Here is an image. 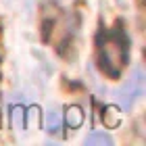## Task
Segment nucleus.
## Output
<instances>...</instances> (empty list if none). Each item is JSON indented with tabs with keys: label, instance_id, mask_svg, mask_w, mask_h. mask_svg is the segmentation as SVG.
Returning <instances> with one entry per match:
<instances>
[{
	"label": "nucleus",
	"instance_id": "nucleus-3",
	"mask_svg": "<svg viewBox=\"0 0 146 146\" xmlns=\"http://www.w3.org/2000/svg\"><path fill=\"white\" fill-rule=\"evenodd\" d=\"M65 123L69 125V127H79V125L84 123V111L82 107H77V104H71L67 107V113H65Z\"/></svg>",
	"mask_w": 146,
	"mask_h": 146
},
{
	"label": "nucleus",
	"instance_id": "nucleus-4",
	"mask_svg": "<svg viewBox=\"0 0 146 146\" xmlns=\"http://www.w3.org/2000/svg\"><path fill=\"white\" fill-rule=\"evenodd\" d=\"M63 123H65V119L58 111L46 113V129H48L50 134H56L58 129H63Z\"/></svg>",
	"mask_w": 146,
	"mask_h": 146
},
{
	"label": "nucleus",
	"instance_id": "nucleus-5",
	"mask_svg": "<svg viewBox=\"0 0 146 146\" xmlns=\"http://www.w3.org/2000/svg\"><path fill=\"white\" fill-rule=\"evenodd\" d=\"M86 144L88 146H94V144H100V146H111L113 144V138L107 134H100V131H92V134L86 138Z\"/></svg>",
	"mask_w": 146,
	"mask_h": 146
},
{
	"label": "nucleus",
	"instance_id": "nucleus-1",
	"mask_svg": "<svg viewBox=\"0 0 146 146\" xmlns=\"http://www.w3.org/2000/svg\"><path fill=\"white\" fill-rule=\"evenodd\" d=\"M98 44V67L104 75L119 77L121 69L127 65V38L123 29H113L111 34L100 31L96 38Z\"/></svg>",
	"mask_w": 146,
	"mask_h": 146
},
{
	"label": "nucleus",
	"instance_id": "nucleus-2",
	"mask_svg": "<svg viewBox=\"0 0 146 146\" xmlns=\"http://www.w3.org/2000/svg\"><path fill=\"white\" fill-rule=\"evenodd\" d=\"M144 88H146V77H144V71L140 67H136L131 77L125 82L121 88L117 90V100L121 104V109L127 113L131 107H134L136 100H140L142 94H144Z\"/></svg>",
	"mask_w": 146,
	"mask_h": 146
},
{
	"label": "nucleus",
	"instance_id": "nucleus-6",
	"mask_svg": "<svg viewBox=\"0 0 146 146\" xmlns=\"http://www.w3.org/2000/svg\"><path fill=\"white\" fill-rule=\"evenodd\" d=\"M11 121L17 125L19 129L25 125V111L21 104H15V107H11Z\"/></svg>",
	"mask_w": 146,
	"mask_h": 146
}]
</instances>
